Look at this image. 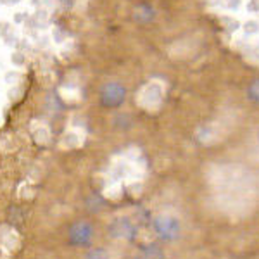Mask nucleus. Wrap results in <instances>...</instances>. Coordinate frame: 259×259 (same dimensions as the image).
Returning a JSON list of instances; mask_svg holds the SVG:
<instances>
[{
  "label": "nucleus",
  "mask_w": 259,
  "mask_h": 259,
  "mask_svg": "<svg viewBox=\"0 0 259 259\" xmlns=\"http://www.w3.org/2000/svg\"><path fill=\"white\" fill-rule=\"evenodd\" d=\"M152 227H154V232L161 237L162 240H177L182 233V223H180L178 218L175 216H157L156 220L152 221Z\"/></svg>",
  "instance_id": "1"
},
{
  "label": "nucleus",
  "mask_w": 259,
  "mask_h": 259,
  "mask_svg": "<svg viewBox=\"0 0 259 259\" xmlns=\"http://www.w3.org/2000/svg\"><path fill=\"white\" fill-rule=\"evenodd\" d=\"M126 89L119 83H107L100 92V100L106 107H118L124 102Z\"/></svg>",
  "instance_id": "2"
},
{
  "label": "nucleus",
  "mask_w": 259,
  "mask_h": 259,
  "mask_svg": "<svg viewBox=\"0 0 259 259\" xmlns=\"http://www.w3.org/2000/svg\"><path fill=\"white\" fill-rule=\"evenodd\" d=\"M92 237H94V230L87 221H78V223L71 225L69 228V242L73 245H89L92 242Z\"/></svg>",
  "instance_id": "3"
},
{
  "label": "nucleus",
  "mask_w": 259,
  "mask_h": 259,
  "mask_svg": "<svg viewBox=\"0 0 259 259\" xmlns=\"http://www.w3.org/2000/svg\"><path fill=\"white\" fill-rule=\"evenodd\" d=\"M109 233L114 239H135L137 233V227L133 225V221H130L128 218H118L111 223L109 227Z\"/></svg>",
  "instance_id": "4"
},
{
  "label": "nucleus",
  "mask_w": 259,
  "mask_h": 259,
  "mask_svg": "<svg viewBox=\"0 0 259 259\" xmlns=\"http://www.w3.org/2000/svg\"><path fill=\"white\" fill-rule=\"evenodd\" d=\"M142 259H166V256L157 244H149L142 249Z\"/></svg>",
  "instance_id": "5"
},
{
  "label": "nucleus",
  "mask_w": 259,
  "mask_h": 259,
  "mask_svg": "<svg viewBox=\"0 0 259 259\" xmlns=\"http://www.w3.org/2000/svg\"><path fill=\"white\" fill-rule=\"evenodd\" d=\"M154 18V9L149 6H140L139 11H137V19L142 21V23H147Z\"/></svg>",
  "instance_id": "6"
},
{
  "label": "nucleus",
  "mask_w": 259,
  "mask_h": 259,
  "mask_svg": "<svg viewBox=\"0 0 259 259\" xmlns=\"http://www.w3.org/2000/svg\"><path fill=\"white\" fill-rule=\"evenodd\" d=\"M247 95H249V99L252 100V102L259 104V80L250 83L249 89H247Z\"/></svg>",
  "instance_id": "7"
},
{
  "label": "nucleus",
  "mask_w": 259,
  "mask_h": 259,
  "mask_svg": "<svg viewBox=\"0 0 259 259\" xmlns=\"http://www.w3.org/2000/svg\"><path fill=\"white\" fill-rule=\"evenodd\" d=\"M85 259H111V257L104 249H94V250H90V252L87 254Z\"/></svg>",
  "instance_id": "8"
},
{
  "label": "nucleus",
  "mask_w": 259,
  "mask_h": 259,
  "mask_svg": "<svg viewBox=\"0 0 259 259\" xmlns=\"http://www.w3.org/2000/svg\"><path fill=\"white\" fill-rule=\"evenodd\" d=\"M132 259H133V257H132Z\"/></svg>",
  "instance_id": "9"
},
{
  "label": "nucleus",
  "mask_w": 259,
  "mask_h": 259,
  "mask_svg": "<svg viewBox=\"0 0 259 259\" xmlns=\"http://www.w3.org/2000/svg\"><path fill=\"white\" fill-rule=\"evenodd\" d=\"M257 137H259V135H257Z\"/></svg>",
  "instance_id": "10"
}]
</instances>
